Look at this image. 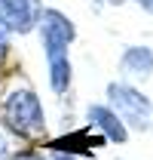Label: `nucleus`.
Masks as SVG:
<instances>
[{
	"instance_id": "nucleus-4",
	"label": "nucleus",
	"mask_w": 153,
	"mask_h": 160,
	"mask_svg": "<svg viewBox=\"0 0 153 160\" xmlns=\"http://www.w3.org/2000/svg\"><path fill=\"white\" fill-rule=\"evenodd\" d=\"M40 0H0V25L9 34H31L40 22Z\"/></svg>"
},
{
	"instance_id": "nucleus-3",
	"label": "nucleus",
	"mask_w": 153,
	"mask_h": 160,
	"mask_svg": "<svg viewBox=\"0 0 153 160\" xmlns=\"http://www.w3.org/2000/svg\"><path fill=\"white\" fill-rule=\"evenodd\" d=\"M40 43H43V52L46 59H55V56H67V46L76 40V28L74 22L67 19L61 9H43L40 12Z\"/></svg>"
},
{
	"instance_id": "nucleus-9",
	"label": "nucleus",
	"mask_w": 153,
	"mask_h": 160,
	"mask_svg": "<svg viewBox=\"0 0 153 160\" xmlns=\"http://www.w3.org/2000/svg\"><path fill=\"white\" fill-rule=\"evenodd\" d=\"M6 49H9V31H6V28L0 25V59L6 56Z\"/></svg>"
},
{
	"instance_id": "nucleus-11",
	"label": "nucleus",
	"mask_w": 153,
	"mask_h": 160,
	"mask_svg": "<svg viewBox=\"0 0 153 160\" xmlns=\"http://www.w3.org/2000/svg\"><path fill=\"white\" fill-rule=\"evenodd\" d=\"M52 160H76V157H74V154H71V151H67V154H64V151H58V154H55V157H52Z\"/></svg>"
},
{
	"instance_id": "nucleus-5",
	"label": "nucleus",
	"mask_w": 153,
	"mask_h": 160,
	"mask_svg": "<svg viewBox=\"0 0 153 160\" xmlns=\"http://www.w3.org/2000/svg\"><path fill=\"white\" fill-rule=\"evenodd\" d=\"M89 123H92L95 129H101L104 139H110V142H126L129 139L126 123L119 120V114H116L110 105H92V108H89Z\"/></svg>"
},
{
	"instance_id": "nucleus-6",
	"label": "nucleus",
	"mask_w": 153,
	"mask_h": 160,
	"mask_svg": "<svg viewBox=\"0 0 153 160\" xmlns=\"http://www.w3.org/2000/svg\"><path fill=\"white\" fill-rule=\"evenodd\" d=\"M119 68H123V74H129V77H150L153 74V52L147 46H129L126 49V56L119 62Z\"/></svg>"
},
{
	"instance_id": "nucleus-10",
	"label": "nucleus",
	"mask_w": 153,
	"mask_h": 160,
	"mask_svg": "<svg viewBox=\"0 0 153 160\" xmlns=\"http://www.w3.org/2000/svg\"><path fill=\"white\" fill-rule=\"evenodd\" d=\"M141 9H147V12H153V0H135Z\"/></svg>"
},
{
	"instance_id": "nucleus-12",
	"label": "nucleus",
	"mask_w": 153,
	"mask_h": 160,
	"mask_svg": "<svg viewBox=\"0 0 153 160\" xmlns=\"http://www.w3.org/2000/svg\"><path fill=\"white\" fill-rule=\"evenodd\" d=\"M110 3H114V6H119V3H126V0H110Z\"/></svg>"
},
{
	"instance_id": "nucleus-1",
	"label": "nucleus",
	"mask_w": 153,
	"mask_h": 160,
	"mask_svg": "<svg viewBox=\"0 0 153 160\" xmlns=\"http://www.w3.org/2000/svg\"><path fill=\"white\" fill-rule=\"evenodd\" d=\"M0 120H3L16 136H25V139H34V136H43V132H46L43 102L37 99L34 89H12V92L3 99Z\"/></svg>"
},
{
	"instance_id": "nucleus-2",
	"label": "nucleus",
	"mask_w": 153,
	"mask_h": 160,
	"mask_svg": "<svg viewBox=\"0 0 153 160\" xmlns=\"http://www.w3.org/2000/svg\"><path fill=\"white\" fill-rule=\"evenodd\" d=\"M107 99H110V108H114L123 123H132L138 129H147L153 117V105L144 92H138L129 83H110L107 86Z\"/></svg>"
},
{
	"instance_id": "nucleus-7",
	"label": "nucleus",
	"mask_w": 153,
	"mask_h": 160,
	"mask_svg": "<svg viewBox=\"0 0 153 160\" xmlns=\"http://www.w3.org/2000/svg\"><path fill=\"white\" fill-rule=\"evenodd\" d=\"M49 62V86L55 89V92H67V86H71V59L67 56H55V59H46Z\"/></svg>"
},
{
	"instance_id": "nucleus-8",
	"label": "nucleus",
	"mask_w": 153,
	"mask_h": 160,
	"mask_svg": "<svg viewBox=\"0 0 153 160\" xmlns=\"http://www.w3.org/2000/svg\"><path fill=\"white\" fill-rule=\"evenodd\" d=\"M12 160H46L40 151H19V154H12Z\"/></svg>"
}]
</instances>
